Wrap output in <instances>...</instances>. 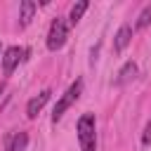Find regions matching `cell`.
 <instances>
[{"label": "cell", "mask_w": 151, "mask_h": 151, "mask_svg": "<svg viewBox=\"0 0 151 151\" xmlns=\"http://www.w3.org/2000/svg\"><path fill=\"white\" fill-rule=\"evenodd\" d=\"M78 142H80V151H94L97 146V132H94V116L85 113L78 120Z\"/></svg>", "instance_id": "1"}, {"label": "cell", "mask_w": 151, "mask_h": 151, "mask_svg": "<svg viewBox=\"0 0 151 151\" xmlns=\"http://www.w3.org/2000/svg\"><path fill=\"white\" fill-rule=\"evenodd\" d=\"M21 59H24V50H21V47H17V45H14V47H7V50H5V57H2V71L9 76V73L19 66Z\"/></svg>", "instance_id": "4"}, {"label": "cell", "mask_w": 151, "mask_h": 151, "mask_svg": "<svg viewBox=\"0 0 151 151\" xmlns=\"http://www.w3.org/2000/svg\"><path fill=\"white\" fill-rule=\"evenodd\" d=\"M130 40H132V26H130V24H123V26L118 28L116 38H113V50H116V52H123V50L130 45Z\"/></svg>", "instance_id": "5"}, {"label": "cell", "mask_w": 151, "mask_h": 151, "mask_svg": "<svg viewBox=\"0 0 151 151\" xmlns=\"http://www.w3.org/2000/svg\"><path fill=\"white\" fill-rule=\"evenodd\" d=\"M35 9H38V5L33 0H24L21 7H19V24L21 26H28L31 19H33V14H35Z\"/></svg>", "instance_id": "8"}, {"label": "cell", "mask_w": 151, "mask_h": 151, "mask_svg": "<svg viewBox=\"0 0 151 151\" xmlns=\"http://www.w3.org/2000/svg\"><path fill=\"white\" fill-rule=\"evenodd\" d=\"M149 24H151V5H146V7L142 9V14H139V19H137L134 26H137V28H146Z\"/></svg>", "instance_id": "11"}, {"label": "cell", "mask_w": 151, "mask_h": 151, "mask_svg": "<svg viewBox=\"0 0 151 151\" xmlns=\"http://www.w3.org/2000/svg\"><path fill=\"white\" fill-rule=\"evenodd\" d=\"M80 92H83V80L78 78V80H76V83H73V85L64 92V97L57 101V106H54V111H52V123L61 120V116H64V113H66V109H68V106H71V104L80 97Z\"/></svg>", "instance_id": "2"}, {"label": "cell", "mask_w": 151, "mask_h": 151, "mask_svg": "<svg viewBox=\"0 0 151 151\" xmlns=\"http://www.w3.org/2000/svg\"><path fill=\"white\" fill-rule=\"evenodd\" d=\"M134 76H137V64H134V61H127V64L120 68V73H118V78H116V83H118V85H125V83H127V80H132Z\"/></svg>", "instance_id": "9"}, {"label": "cell", "mask_w": 151, "mask_h": 151, "mask_svg": "<svg viewBox=\"0 0 151 151\" xmlns=\"http://www.w3.org/2000/svg\"><path fill=\"white\" fill-rule=\"evenodd\" d=\"M26 144H28V134H26V132L7 134V139H5L7 151H26Z\"/></svg>", "instance_id": "7"}, {"label": "cell", "mask_w": 151, "mask_h": 151, "mask_svg": "<svg viewBox=\"0 0 151 151\" xmlns=\"http://www.w3.org/2000/svg\"><path fill=\"white\" fill-rule=\"evenodd\" d=\"M87 7H90V2H87V0H80V2H76V5L71 7V14H68V21H71V24L76 26V24H78V21L83 19V14H85V9H87Z\"/></svg>", "instance_id": "10"}, {"label": "cell", "mask_w": 151, "mask_h": 151, "mask_svg": "<svg viewBox=\"0 0 151 151\" xmlns=\"http://www.w3.org/2000/svg\"><path fill=\"white\" fill-rule=\"evenodd\" d=\"M142 144L144 146H151V120L146 123V127H144V134H142Z\"/></svg>", "instance_id": "12"}, {"label": "cell", "mask_w": 151, "mask_h": 151, "mask_svg": "<svg viewBox=\"0 0 151 151\" xmlns=\"http://www.w3.org/2000/svg\"><path fill=\"white\" fill-rule=\"evenodd\" d=\"M2 92H5V85H2V83H0V94H2Z\"/></svg>", "instance_id": "13"}, {"label": "cell", "mask_w": 151, "mask_h": 151, "mask_svg": "<svg viewBox=\"0 0 151 151\" xmlns=\"http://www.w3.org/2000/svg\"><path fill=\"white\" fill-rule=\"evenodd\" d=\"M0 47H2V45H0Z\"/></svg>", "instance_id": "14"}, {"label": "cell", "mask_w": 151, "mask_h": 151, "mask_svg": "<svg viewBox=\"0 0 151 151\" xmlns=\"http://www.w3.org/2000/svg\"><path fill=\"white\" fill-rule=\"evenodd\" d=\"M66 35H68V24L61 17H57L50 26V33H47V50H52V52L61 50L66 42Z\"/></svg>", "instance_id": "3"}, {"label": "cell", "mask_w": 151, "mask_h": 151, "mask_svg": "<svg viewBox=\"0 0 151 151\" xmlns=\"http://www.w3.org/2000/svg\"><path fill=\"white\" fill-rule=\"evenodd\" d=\"M50 94H52L50 90H42V92H40L38 97H33V99H31V101L26 104V113H28V118H35V116H38V113L42 111V106L47 104Z\"/></svg>", "instance_id": "6"}]
</instances>
